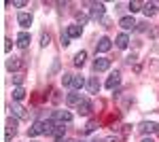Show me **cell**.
<instances>
[{"label": "cell", "instance_id": "cell-1", "mask_svg": "<svg viewBox=\"0 0 159 142\" xmlns=\"http://www.w3.org/2000/svg\"><path fill=\"white\" fill-rule=\"evenodd\" d=\"M89 17L93 19V21H98L104 17V2H89Z\"/></svg>", "mask_w": 159, "mask_h": 142}, {"label": "cell", "instance_id": "cell-2", "mask_svg": "<svg viewBox=\"0 0 159 142\" xmlns=\"http://www.w3.org/2000/svg\"><path fill=\"white\" fill-rule=\"evenodd\" d=\"M138 131L144 134V136H151V134H157L159 131V125L155 121H142V123L138 125Z\"/></svg>", "mask_w": 159, "mask_h": 142}, {"label": "cell", "instance_id": "cell-3", "mask_svg": "<svg viewBox=\"0 0 159 142\" xmlns=\"http://www.w3.org/2000/svg\"><path fill=\"white\" fill-rule=\"evenodd\" d=\"M53 121H60V123H66V125H70L72 123V115L68 112V110H55L53 115H51Z\"/></svg>", "mask_w": 159, "mask_h": 142}, {"label": "cell", "instance_id": "cell-4", "mask_svg": "<svg viewBox=\"0 0 159 142\" xmlns=\"http://www.w3.org/2000/svg\"><path fill=\"white\" fill-rule=\"evenodd\" d=\"M17 134V119H7V134H4V142H11V138Z\"/></svg>", "mask_w": 159, "mask_h": 142}, {"label": "cell", "instance_id": "cell-5", "mask_svg": "<svg viewBox=\"0 0 159 142\" xmlns=\"http://www.w3.org/2000/svg\"><path fill=\"white\" fill-rule=\"evenodd\" d=\"M119 85H121V72L115 70L108 79H106V89H110V91H112V89H117Z\"/></svg>", "mask_w": 159, "mask_h": 142}, {"label": "cell", "instance_id": "cell-6", "mask_svg": "<svg viewBox=\"0 0 159 142\" xmlns=\"http://www.w3.org/2000/svg\"><path fill=\"white\" fill-rule=\"evenodd\" d=\"M108 68H110V59H108V57H98V55H96L93 70H96V72H106Z\"/></svg>", "mask_w": 159, "mask_h": 142}, {"label": "cell", "instance_id": "cell-7", "mask_svg": "<svg viewBox=\"0 0 159 142\" xmlns=\"http://www.w3.org/2000/svg\"><path fill=\"white\" fill-rule=\"evenodd\" d=\"M119 25H121L125 32H127V30H136V28H138V24H136V19L132 17V15H125V17H121V19H119Z\"/></svg>", "mask_w": 159, "mask_h": 142}, {"label": "cell", "instance_id": "cell-8", "mask_svg": "<svg viewBox=\"0 0 159 142\" xmlns=\"http://www.w3.org/2000/svg\"><path fill=\"white\" fill-rule=\"evenodd\" d=\"M11 112H13V115H15L17 119H19V121H25V119L30 117V115H28V108H24L21 104H19V102L11 106Z\"/></svg>", "mask_w": 159, "mask_h": 142}, {"label": "cell", "instance_id": "cell-9", "mask_svg": "<svg viewBox=\"0 0 159 142\" xmlns=\"http://www.w3.org/2000/svg\"><path fill=\"white\" fill-rule=\"evenodd\" d=\"M40 134H45V121H34L32 127L28 130V136L34 138V136H40Z\"/></svg>", "mask_w": 159, "mask_h": 142}, {"label": "cell", "instance_id": "cell-10", "mask_svg": "<svg viewBox=\"0 0 159 142\" xmlns=\"http://www.w3.org/2000/svg\"><path fill=\"white\" fill-rule=\"evenodd\" d=\"M110 47H112V43H110V38H106V36H102L98 43H96V53H106V51H110Z\"/></svg>", "mask_w": 159, "mask_h": 142}, {"label": "cell", "instance_id": "cell-11", "mask_svg": "<svg viewBox=\"0 0 159 142\" xmlns=\"http://www.w3.org/2000/svg\"><path fill=\"white\" fill-rule=\"evenodd\" d=\"M81 100H83V98H81L79 91H70V94L66 95V104H68V106H79Z\"/></svg>", "mask_w": 159, "mask_h": 142}, {"label": "cell", "instance_id": "cell-12", "mask_svg": "<svg viewBox=\"0 0 159 142\" xmlns=\"http://www.w3.org/2000/svg\"><path fill=\"white\" fill-rule=\"evenodd\" d=\"M76 110H79V115H83V117H85V115H89V112H91V100L83 98V100H81V104L76 106Z\"/></svg>", "mask_w": 159, "mask_h": 142}, {"label": "cell", "instance_id": "cell-13", "mask_svg": "<svg viewBox=\"0 0 159 142\" xmlns=\"http://www.w3.org/2000/svg\"><path fill=\"white\" fill-rule=\"evenodd\" d=\"M142 11H144V15H147V17H153V15H157L159 4H157V2H144Z\"/></svg>", "mask_w": 159, "mask_h": 142}, {"label": "cell", "instance_id": "cell-14", "mask_svg": "<svg viewBox=\"0 0 159 142\" xmlns=\"http://www.w3.org/2000/svg\"><path fill=\"white\" fill-rule=\"evenodd\" d=\"M17 47L19 49L30 47V34H28V32H19V34H17Z\"/></svg>", "mask_w": 159, "mask_h": 142}, {"label": "cell", "instance_id": "cell-15", "mask_svg": "<svg viewBox=\"0 0 159 142\" xmlns=\"http://www.w3.org/2000/svg\"><path fill=\"white\" fill-rule=\"evenodd\" d=\"M17 24L21 25V28H30L32 25V15L30 13H19L17 15Z\"/></svg>", "mask_w": 159, "mask_h": 142}, {"label": "cell", "instance_id": "cell-16", "mask_svg": "<svg viewBox=\"0 0 159 142\" xmlns=\"http://www.w3.org/2000/svg\"><path fill=\"white\" fill-rule=\"evenodd\" d=\"M19 68H21V57H9L7 59V70L17 72Z\"/></svg>", "mask_w": 159, "mask_h": 142}, {"label": "cell", "instance_id": "cell-17", "mask_svg": "<svg viewBox=\"0 0 159 142\" xmlns=\"http://www.w3.org/2000/svg\"><path fill=\"white\" fill-rule=\"evenodd\" d=\"M87 91H89V94H98V91H100L98 76H89V81H87Z\"/></svg>", "mask_w": 159, "mask_h": 142}, {"label": "cell", "instance_id": "cell-18", "mask_svg": "<svg viewBox=\"0 0 159 142\" xmlns=\"http://www.w3.org/2000/svg\"><path fill=\"white\" fill-rule=\"evenodd\" d=\"M64 134H66L64 123H57V125H55V130H53V140H55V142H64Z\"/></svg>", "mask_w": 159, "mask_h": 142}, {"label": "cell", "instance_id": "cell-19", "mask_svg": "<svg viewBox=\"0 0 159 142\" xmlns=\"http://www.w3.org/2000/svg\"><path fill=\"white\" fill-rule=\"evenodd\" d=\"M85 59H87V51H79V53L74 55L72 64L76 66V68H83V66H85Z\"/></svg>", "mask_w": 159, "mask_h": 142}, {"label": "cell", "instance_id": "cell-20", "mask_svg": "<svg viewBox=\"0 0 159 142\" xmlns=\"http://www.w3.org/2000/svg\"><path fill=\"white\" fill-rule=\"evenodd\" d=\"M66 32H68V36H70V38H79V36H81V32H83V28H81L79 24H72V25H68V28H66Z\"/></svg>", "mask_w": 159, "mask_h": 142}, {"label": "cell", "instance_id": "cell-21", "mask_svg": "<svg viewBox=\"0 0 159 142\" xmlns=\"http://www.w3.org/2000/svg\"><path fill=\"white\" fill-rule=\"evenodd\" d=\"M127 45H129V36L125 34V32H121V34L117 36V47L119 49H127Z\"/></svg>", "mask_w": 159, "mask_h": 142}, {"label": "cell", "instance_id": "cell-22", "mask_svg": "<svg viewBox=\"0 0 159 142\" xmlns=\"http://www.w3.org/2000/svg\"><path fill=\"white\" fill-rule=\"evenodd\" d=\"M24 98H25V89L24 87H15V89H13V100H15V102H21Z\"/></svg>", "mask_w": 159, "mask_h": 142}, {"label": "cell", "instance_id": "cell-23", "mask_svg": "<svg viewBox=\"0 0 159 142\" xmlns=\"http://www.w3.org/2000/svg\"><path fill=\"white\" fill-rule=\"evenodd\" d=\"M72 81H74V74H68V72L61 74V85L64 87H72Z\"/></svg>", "mask_w": 159, "mask_h": 142}, {"label": "cell", "instance_id": "cell-24", "mask_svg": "<svg viewBox=\"0 0 159 142\" xmlns=\"http://www.w3.org/2000/svg\"><path fill=\"white\" fill-rule=\"evenodd\" d=\"M83 87H85V79H83V76H74L72 89H74V91H79V89H83Z\"/></svg>", "mask_w": 159, "mask_h": 142}, {"label": "cell", "instance_id": "cell-25", "mask_svg": "<svg viewBox=\"0 0 159 142\" xmlns=\"http://www.w3.org/2000/svg\"><path fill=\"white\" fill-rule=\"evenodd\" d=\"M142 7H144V2H138V0H132V2H129V11L132 13L142 11Z\"/></svg>", "mask_w": 159, "mask_h": 142}, {"label": "cell", "instance_id": "cell-26", "mask_svg": "<svg viewBox=\"0 0 159 142\" xmlns=\"http://www.w3.org/2000/svg\"><path fill=\"white\" fill-rule=\"evenodd\" d=\"M96 127H98V121H89L83 131H85V134H93V131H96Z\"/></svg>", "mask_w": 159, "mask_h": 142}, {"label": "cell", "instance_id": "cell-27", "mask_svg": "<svg viewBox=\"0 0 159 142\" xmlns=\"http://www.w3.org/2000/svg\"><path fill=\"white\" fill-rule=\"evenodd\" d=\"M49 43H51L49 32H43V36H40V47H49Z\"/></svg>", "mask_w": 159, "mask_h": 142}, {"label": "cell", "instance_id": "cell-28", "mask_svg": "<svg viewBox=\"0 0 159 142\" xmlns=\"http://www.w3.org/2000/svg\"><path fill=\"white\" fill-rule=\"evenodd\" d=\"M9 4H11V7H15V9H24L28 2H25V0H13V2H7V7H9Z\"/></svg>", "mask_w": 159, "mask_h": 142}, {"label": "cell", "instance_id": "cell-29", "mask_svg": "<svg viewBox=\"0 0 159 142\" xmlns=\"http://www.w3.org/2000/svg\"><path fill=\"white\" fill-rule=\"evenodd\" d=\"M87 19H89V17H87V15H81V13H79V15H76V24L81 25V28H83V25L87 24Z\"/></svg>", "mask_w": 159, "mask_h": 142}, {"label": "cell", "instance_id": "cell-30", "mask_svg": "<svg viewBox=\"0 0 159 142\" xmlns=\"http://www.w3.org/2000/svg\"><path fill=\"white\" fill-rule=\"evenodd\" d=\"M70 45V36H68V32H61V47H68Z\"/></svg>", "mask_w": 159, "mask_h": 142}, {"label": "cell", "instance_id": "cell-31", "mask_svg": "<svg viewBox=\"0 0 159 142\" xmlns=\"http://www.w3.org/2000/svg\"><path fill=\"white\" fill-rule=\"evenodd\" d=\"M13 83L17 85V87H21V83H24V74H13Z\"/></svg>", "mask_w": 159, "mask_h": 142}, {"label": "cell", "instance_id": "cell-32", "mask_svg": "<svg viewBox=\"0 0 159 142\" xmlns=\"http://www.w3.org/2000/svg\"><path fill=\"white\" fill-rule=\"evenodd\" d=\"M136 30H138V32H147V30H148V24H147V21H142V24H138V28H136Z\"/></svg>", "mask_w": 159, "mask_h": 142}, {"label": "cell", "instance_id": "cell-33", "mask_svg": "<svg viewBox=\"0 0 159 142\" xmlns=\"http://www.w3.org/2000/svg\"><path fill=\"white\" fill-rule=\"evenodd\" d=\"M136 59H138V57H136V53H132V55H127V59H125V62H127V64L132 66V64H134Z\"/></svg>", "mask_w": 159, "mask_h": 142}, {"label": "cell", "instance_id": "cell-34", "mask_svg": "<svg viewBox=\"0 0 159 142\" xmlns=\"http://www.w3.org/2000/svg\"><path fill=\"white\" fill-rule=\"evenodd\" d=\"M11 38H4V51H11Z\"/></svg>", "mask_w": 159, "mask_h": 142}, {"label": "cell", "instance_id": "cell-35", "mask_svg": "<svg viewBox=\"0 0 159 142\" xmlns=\"http://www.w3.org/2000/svg\"><path fill=\"white\" fill-rule=\"evenodd\" d=\"M104 142H119L117 136H108V138H104Z\"/></svg>", "mask_w": 159, "mask_h": 142}, {"label": "cell", "instance_id": "cell-36", "mask_svg": "<svg viewBox=\"0 0 159 142\" xmlns=\"http://www.w3.org/2000/svg\"><path fill=\"white\" fill-rule=\"evenodd\" d=\"M140 142H153V140H151V138H144V140H140Z\"/></svg>", "mask_w": 159, "mask_h": 142}, {"label": "cell", "instance_id": "cell-37", "mask_svg": "<svg viewBox=\"0 0 159 142\" xmlns=\"http://www.w3.org/2000/svg\"><path fill=\"white\" fill-rule=\"evenodd\" d=\"M74 142H85V140H74Z\"/></svg>", "mask_w": 159, "mask_h": 142}, {"label": "cell", "instance_id": "cell-38", "mask_svg": "<svg viewBox=\"0 0 159 142\" xmlns=\"http://www.w3.org/2000/svg\"><path fill=\"white\" fill-rule=\"evenodd\" d=\"M64 142H74V140H64Z\"/></svg>", "mask_w": 159, "mask_h": 142}, {"label": "cell", "instance_id": "cell-39", "mask_svg": "<svg viewBox=\"0 0 159 142\" xmlns=\"http://www.w3.org/2000/svg\"><path fill=\"white\" fill-rule=\"evenodd\" d=\"M30 142H36V140H30Z\"/></svg>", "mask_w": 159, "mask_h": 142}]
</instances>
